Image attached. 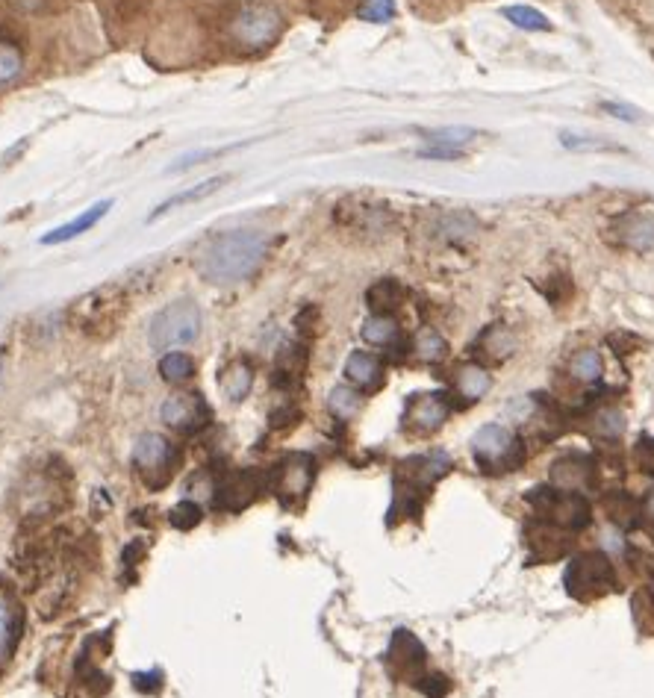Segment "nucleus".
I'll list each match as a JSON object with an SVG mask.
<instances>
[{"instance_id":"obj_1","label":"nucleus","mask_w":654,"mask_h":698,"mask_svg":"<svg viewBox=\"0 0 654 698\" xmlns=\"http://www.w3.org/2000/svg\"><path fill=\"white\" fill-rule=\"evenodd\" d=\"M269 254V239L257 230H230L224 236L210 239L198 260L195 269L207 280L218 286H230V283H242L248 277H254L257 269L263 266Z\"/></svg>"},{"instance_id":"obj_39","label":"nucleus","mask_w":654,"mask_h":698,"mask_svg":"<svg viewBox=\"0 0 654 698\" xmlns=\"http://www.w3.org/2000/svg\"><path fill=\"white\" fill-rule=\"evenodd\" d=\"M604 109H607V112H616V118H622V121H637V118H640L634 109L619 107V104H604Z\"/></svg>"},{"instance_id":"obj_28","label":"nucleus","mask_w":654,"mask_h":698,"mask_svg":"<svg viewBox=\"0 0 654 698\" xmlns=\"http://www.w3.org/2000/svg\"><path fill=\"white\" fill-rule=\"evenodd\" d=\"M604 513L610 516V522L613 525H619V528H628V525H637L640 519V510H637V504L631 501V495H625V492H610L607 498H604Z\"/></svg>"},{"instance_id":"obj_34","label":"nucleus","mask_w":654,"mask_h":698,"mask_svg":"<svg viewBox=\"0 0 654 698\" xmlns=\"http://www.w3.org/2000/svg\"><path fill=\"white\" fill-rule=\"evenodd\" d=\"M360 21H369V24H386L395 18V0H366L360 9H357Z\"/></svg>"},{"instance_id":"obj_3","label":"nucleus","mask_w":654,"mask_h":698,"mask_svg":"<svg viewBox=\"0 0 654 698\" xmlns=\"http://www.w3.org/2000/svg\"><path fill=\"white\" fill-rule=\"evenodd\" d=\"M448 469H451V460L442 451L419 454V457H410V460L398 463V469H395V498H398V504L392 507V516L398 510L416 513L419 510V495H425Z\"/></svg>"},{"instance_id":"obj_26","label":"nucleus","mask_w":654,"mask_h":698,"mask_svg":"<svg viewBox=\"0 0 654 698\" xmlns=\"http://www.w3.org/2000/svg\"><path fill=\"white\" fill-rule=\"evenodd\" d=\"M160 377L171 386H183L195 377V360L180 351H165L160 357Z\"/></svg>"},{"instance_id":"obj_14","label":"nucleus","mask_w":654,"mask_h":698,"mask_svg":"<svg viewBox=\"0 0 654 698\" xmlns=\"http://www.w3.org/2000/svg\"><path fill=\"white\" fill-rule=\"evenodd\" d=\"M386 663H389V669H392L395 678L419 681L422 669H425V648H422V643L410 631H395L392 645H389V654H386Z\"/></svg>"},{"instance_id":"obj_29","label":"nucleus","mask_w":654,"mask_h":698,"mask_svg":"<svg viewBox=\"0 0 654 698\" xmlns=\"http://www.w3.org/2000/svg\"><path fill=\"white\" fill-rule=\"evenodd\" d=\"M569 377L578 383H596L601 380V357L593 348H581L572 360H569Z\"/></svg>"},{"instance_id":"obj_10","label":"nucleus","mask_w":654,"mask_h":698,"mask_svg":"<svg viewBox=\"0 0 654 698\" xmlns=\"http://www.w3.org/2000/svg\"><path fill=\"white\" fill-rule=\"evenodd\" d=\"M160 419H163L165 428L177 430V433H198L210 425L213 413H210V404L204 401V395L198 392H177V395H168L160 407Z\"/></svg>"},{"instance_id":"obj_15","label":"nucleus","mask_w":654,"mask_h":698,"mask_svg":"<svg viewBox=\"0 0 654 698\" xmlns=\"http://www.w3.org/2000/svg\"><path fill=\"white\" fill-rule=\"evenodd\" d=\"M610 233H613V242L622 245V248H628V251H637V254H649V251H654V215H619V218L610 224Z\"/></svg>"},{"instance_id":"obj_20","label":"nucleus","mask_w":654,"mask_h":698,"mask_svg":"<svg viewBox=\"0 0 654 698\" xmlns=\"http://www.w3.org/2000/svg\"><path fill=\"white\" fill-rule=\"evenodd\" d=\"M218 386H221V392H224L227 401H245L248 392H251V386H254V369H251V363H245V360L230 363V366L221 372V377H218Z\"/></svg>"},{"instance_id":"obj_19","label":"nucleus","mask_w":654,"mask_h":698,"mask_svg":"<svg viewBox=\"0 0 654 698\" xmlns=\"http://www.w3.org/2000/svg\"><path fill=\"white\" fill-rule=\"evenodd\" d=\"M18 631H21V610L9 592L0 590V666L9 660L12 648L18 643Z\"/></svg>"},{"instance_id":"obj_4","label":"nucleus","mask_w":654,"mask_h":698,"mask_svg":"<svg viewBox=\"0 0 654 698\" xmlns=\"http://www.w3.org/2000/svg\"><path fill=\"white\" fill-rule=\"evenodd\" d=\"M227 33L236 45H242L248 51H260V48H269L280 39L283 15L277 6L266 3V0H248L230 15Z\"/></svg>"},{"instance_id":"obj_23","label":"nucleus","mask_w":654,"mask_h":698,"mask_svg":"<svg viewBox=\"0 0 654 698\" xmlns=\"http://www.w3.org/2000/svg\"><path fill=\"white\" fill-rule=\"evenodd\" d=\"M366 301H369V307H372L375 313L389 316L392 310H398V307H401V301H404V289H401V283H398V280L383 277V280H378L375 286H369Z\"/></svg>"},{"instance_id":"obj_32","label":"nucleus","mask_w":654,"mask_h":698,"mask_svg":"<svg viewBox=\"0 0 654 698\" xmlns=\"http://www.w3.org/2000/svg\"><path fill=\"white\" fill-rule=\"evenodd\" d=\"M504 18L519 30H551V21L534 6H504Z\"/></svg>"},{"instance_id":"obj_25","label":"nucleus","mask_w":654,"mask_h":698,"mask_svg":"<svg viewBox=\"0 0 654 698\" xmlns=\"http://www.w3.org/2000/svg\"><path fill=\"white\" fill-rule=\"evenodd\" d=\"M221 183H224V177H210V180H204V183H198V186H192V189H183V192H177V195H171L168 201H163L151 218H160V215L171 213V210H177V207H186V204H198V201L210 198Z\"/></svg>"},{"instance_id":"obj_37","label":"nucleus","mask_w":654,"mask_h":698,"mask_svg":"<svg viewBox=\"0 0 654 698\" xmlns=\"http://www.w3.org/2000/svg\"><path fill=\"white\" fill-rule=\"evenodd\" d=\"M640 522H643V528L654 537V489L643 498V504H640Z\"/></svg>"},{"instance_id":"obj_36","label":"nucleus","mask_w":654,"mask_h":698,"mask_svg":"<svg viewBox=\"0 0 654 698\" xmlns=\"http://www.w3.org/2000/svg\"><path fill=\"white\" fill-rule=\"evenodd\" d=\"M419 157L422 160H460L463 151L460 148H445V145H431V148H422Z\"/></svg>"},{"instance_id":"obj_9","label":"nucleus","mask_w":654,"mask_h":698,"mask_svg":"<svg viewBox=\"0 0 654 698\" xmlns=\"http://www.w3.org/2000/svg\"><path fill=\"white\" fill-rule=\"evenodd\" d=\"M269 481L272 492L286 507H301L316 481V460L310 454H289L274 466Z\"/></svg>"},{"instance_id":"obj_17","label":"nucleus","mask_w":654,"mask_h":698,"mask_svg":"<svg viewBox=\"0 0 654 698\" xmlns=\"http://www.w3.org/2000/svg\"><path fill=\"white\" fill-rule=\"evenodd\" d=\"M345 377L351 386L357 389H378L383 383V363L381 357L369 354V351H354L345 360Z\"/></svg>"},{"instance_id":"obj_35","label":"nucleus","mask_w":654,"mask_h":698,"mask_svg":"<svg viewBox=\"0 0 654 698\" xmlns=\"http://www.w3.org/2000/svg\"><path fill=\"white\" fill-rule=\"evenodd\" d=\"M168 519H171L174 528L189 531V528H195V525L201 522V507H198L195 501H180V504L168 513Z\"/></svg>"},{"instance_id":"obj_8","label":"nucleus","mask_w":654,"mask_h":698,"mask_svg":"<svg viewBox=\"0 0 654 698\" xmlns=\"http://www.w3.org/2000/svg\"><path fill=\"white\" fill-rule=\"evenodd\" d=\"M180 454L174 451L171 439H165L163 433H142L133 445V466L142 475L145 486L160 489L165 486L174 472H177Z\"/></svg>"},{"instance_id":"obj_12","label":"nucleus","mask_w":654,"mask_h":698,"mask_svg":"<svg viewBox=\"0 0 654 698\" xmlns=\"http://www.w3.org/2000/svg\"><path fill=\"white\" fill-rule=\"evenodd\" d=\"M448 413H451V401L442 392H419V395L407 398L401 422H404V430L428 436V433H436L445 425Z\"/></svg>"},{"instance_id":"obj_11","label":"nucleus","mask_w":654,"mask_h":698,"mask_svg":"<svg viewBox=\"0 0 654 698\" xmlns=\"http://www.w3.org/2000/svg\"><path fill=\"white\" fill-rule=\"evenodd\" d=\"M272 489V481L269 475L263 478L260 472L254 469H245V472H233L227 478H221V484L216 486V507L224 510V513H239L245 510L248 504H254L260 498V492Z\"/></svg>"},{"instance_id":"obj_30","label":"nucleus","mask_w":654,"mask_h":698,"mask_svg":"<svg viewBox=\"0 0 654 698\" xmlns=\"http://www.w3.org/2000/svg\"><path fill=\"white\" fill-rule=\"evenodd\" d=\"M413 351L422 363H442L448 357V342L436 330H422L413 342Z\"/></svg>"},{"instance_id":"obj_13","label":"nucleus","mask_w":654,"mask_h":698,"mask_svg":"<svg viewBox=\"0 0 654 698\" xmlns=\"http://www.w3.org/2000/svg\"><path fill=\"white\" fill-rule=\"evenodd\" d=\"M596 484V463L587 454L569 451L551 463V486L566 492H584Z\"/></svg>"},{"instance_id":"obj_22","label":"nucleus","mask_w":654,"mask_h":698,"mask_svg":"<svg viewBox=\"0 0 654 698\" xmlns=\"http://www.w3.org/2000/svg\"><path fill=\"white\" fill-rule=\"evenodd\" d=\"M475 348H478V354H481V357L501 363V360H507V357L513 354L516 342H513V336H510V330H507V327L492 324V327H487V330L481 333V339L475 342Z\"/></svg>"},{"instance_id":"obj_5","label":"nucleus","mask_w":654,"mask_h":698,"mask_svg":"<svg viewBox=\"0 0 654 698\" xmlns=\"http://www.w3.org/2000/svg\"><path fill=\"white\" fill-rule=\"evenodd\" d=\"M469 445H472L475 463L490 475L516 472L525 463V448H522L519 436L504 425H484L472 436Z\"/></svg>"},{"instance_id":"obj_7","label":"nucleus","mask_w":654,"mask_h":698,"mask_svg":"<svg viewBox=\"0 0 654 698\" xmlns=\"http://www.w3.org/2000/svg\"><path fill=\"white\" fill-rule=\"evenodd\" d=\"M563 587L578 601H593V598H601L604 592H610L616 587V569H613L610 557L601 554V551L578 554L566 566Z\"/></svg>"},{"instance_id":"obj_31","label":"nucleus","mask_w":654,"mask_h":698,"mask_svg":"<svg viewBox=\"0 0 654 698\" xmlns=\"http://www.w3.org/2000/svg\"><path fill=\"white\" fill-rule=\"evenodd\" d=\"M21 71H24V51L15 42L0 39V86L15 83Z\"/></svg>"},{"instance_id":"obj_33","label":"nucleus","mask_w":654,"mask_h":698,"mask_svg":"<svg viewBox=\"0 0 654 698\" xmlns=\"http://www.w3.org/2000/svg\"><path fill=\"white\" fill-rule=\"evenodd\" d=\"M472 139H475L472 127H442V130H431L428 133L431 145H445V148H463Z\"/></svg>"},{"instance_id":"obj_6","label":"nucleus","mask_w":654,"mask_h":698,"mask_svg":"<svg viewBox=\"0 0 654 698\" xmlns=\"http://www.w3.org/2000/svg\"><path fill=\"white\" fill-rule=\"evenodd\" d=\"M528 501L537 510V516L557 531H581L590 525V504L578 492L540 486V489H531Z\"/></svg>"},{"instance_id":"obj_2","label":"nucleus","mask_w":654,"mask_h":698,"mask_svg":"<svg viewBox=\"0 0 654 698\" xmlns=\"http://www.w3.org/2000/svg\"><path fill=\"white\" fill-rule=\"evenodd\" d=\"M204 316L198 301L192 298H177L165 304L163 310L148 324V345L154 351H174L183 345H192L201 336Z\"/></svg>"},{"instance_id":"obj_16","label":"nucleus","mask_w":654,"mask_h":698,"mask_svg":"<svg viewBox=\"0 0 654 698\" xmlns=\"http://www.w3.org/2000/svg\"><path fill=\"white\" fill-rule=\"evenodd\" d=\"M109 210H112V198H104V201L92 204L89 210H83L77 218H71V221H65L62 227H56V230H51V233H45V236H42V245H62V242L77 239L80 233L92 230V227H95V224H98Z\"/></svg>"},{"instance_id":"obj_38","label":"nucleus","mask_w":654,"mask_h":698,"mask_svg":"<svg viewBox=\"0 0 654 698\" xmlns=\"http://www.w3.org/2000/svg\"><path fill=\"white\" fill-rule=\"evenodd\" d=\"M640 463H643V469L646 472H652L654 475V442H640Z\"/></svg>"},{"instance_id":"obj_27","label":"nucleus","mask_w":654,"mask_h":698,"mask_svg":"<svg viewBox=\"0 0 654 698\" xmlns=\"http://www.w3.org/2000/svg\"><path fill=\"white\" fill-rule=\"evenodd\" d=\"M587 430H590L596 439H601V442H616V439L625 433V416H622L619 410H613V407H604V410H599V413L590 419Z\"/></svg>"},{"instance_id":"obj_18","label":"nucleus","mask_w":654,"mask_h":698,"mask_svg":"<svg viewBox=\"0 0 654 698\" xmlns=\"http://www.w3.org/2000/svg\"><path fill=\"white\" fill-rule=\"evenodd\" d=\"M490 386V372H487L484 366H478V363H466V366H460L457 375H454V392H457L466 404L481 401V398L490 392Z\"/></svg>"},{"instance_id":"obj_21","label":"nucleus","mask_w":654,"mask_h":698,"mask_svg":"<svg viewBox=\"0 0 654 698\" xmlns=\"http://www.w3.org/2000/svg\"><path fill=\"white\" fill-rule=\"evenodd\" d=\"M360 336L363 342H369L372 348H392L401 336V324L395 322L392 316H383V313H375L369 316L363 327H360Z\"/></svg>"},{"instance_id":"obj_24","label":"nucleus","mask_w":654,"mask_h":698,"mask_svg":"<svg viewBox=\"0 0 654 698\" xmlns=\"http://www.w3.org/2000/svg\"><path fill=\"white\" fill-rule=\"evenodd\" d=\"M360 407H363V395L354 386H333L327 395V410L339 422H351L360 413Z\"/></svg>"}]
</instances>
